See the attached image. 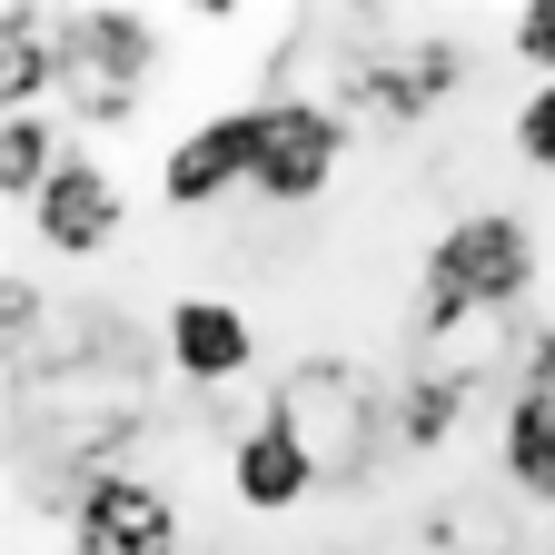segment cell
<instances>
[{
	"mask_svg": "<svg viewBox=\"0 0 555 555\" xmlns=\"http://www.w3.org/2000/svg\"><path fill=\"white\" fill-rule=\"evenodd\" d=\"M506 139H516V159H526V169H545V179H555V80H535V90L516 100Z\"/></svg>",
	"mask_w": 555,
	"mask_h": 555,
	"instance_id": "12",
	"label": "cell"
},
{
	"mask_svg": "<svg viewBox=\"0 0 555 555\" xmlns=\"http://www.w3.org/2000/svg\"><path fill=\"white\" fill-rule=\"evenodd\" d=\"M159 347H169V367L189 377V387H238L248 367H258V327H248V308H229V298H169V318H159Z\"/></svg>",
	"mask_w": 555,
	"mask_h": 555,
	"instance_id": "6",
	"label": "cell"
},
{
	"mask_svg": "<svg viewBox=\"0 0 555 555\" xmlns=\"http://www.w3.org/2000/svg\"><path fill=\"white\" fill-rule=\"evenodd\" d=\"M60 169H69V150H60L50 109H11V119H0V198H11V208H30Z\"/></svg>",
	"mask_w": 555,
	"mask_h": 555,
	"instance_id": "11",
	"label": "cell"
},
{
	"mask_svg": "<svg viewBox=\"0 0 555 555\" xmlns=\"http://www.w3.org/2000/svg\"><path fill=\"white\" fill-rule=\"evenodd\" d=\"M337 169H347V119H337L327 100H298V90L258 100V179H248V189H258L268 208L327 198Z\"/></svg>",
	"mask_w": 555,
	"mask_h": 555,
	"instance_id": "2",
	"label": "cell"
},
{
	"mask_svg": "<svg viewBox=\"0 0 555 555\" xmlns=\"http://www.w3.org/2000/svg\"><path fill=\"white\" fill-rule=\"evenodd\" d=\"M119 229H129V189L90 150H69V169L30 198V238L50 258H100V248H119Z\"/></svg>",
	"mask_w": 555,
	"mask_h": 555,
	"instance_id": "4",
	"label": "cell"
},
{
	"mask_svg": "<svg viewBox=\"0 0 555 555\" xmlns=\"http://www.w3.org/2000/svg\"><path fill=\"white\" fill-rule=\"evenodd\" d=\"M535 229L516 219V208H476V219H456L427 268H416V318L427 327H466V318H506L535 298Z\"/></svg>",
	"mask_w": 555,
	"mask_h": 555,
	"instance_id": "1",
	"label": "cell"
},
{
	"mask_svg": "<svg viewBox=\"0 0 555 555\" xmlns=\"http://www.w3.org/2000/svg\"><path fill=\"white\" fill-rule=\"evenodd\" d=\"M327 486V466L298 447V427H278V416H258V427H238L229 437V496L248 506V516H288V506H308Z\"/></svg>",
	"mask_w": 555,
	"mask_h": 555,
	"instance_id": "8",
	"label": "cell"
},
{
	"mask_svg": "<svg viewBox=\"0 0 555 555\" xmlns=\"http://www.w3.org/2000/svg\"><path fill=\"white\" fill-rule=\"evenodd\" d=\"M496 466L526 506H555V387H516L506 427H496Z\"/></svg>",
	"mask_w": 555,
	"mask_h": 555,
	"instance_id": "10",
	"label": "cell"
},
{
	"mask_svg": "<svg viewBox=\"0 0 555 555\" xmlns=\"http://www.w3.org/2000/svg\"><path fill=\"white\" fill-rule=\"evenodd\" d=\"M506 40H516V60L535 69V80H555V0H526V11L506 21Z\"/></svg>",
	"mask_w": 555,
	"mask_h": 555,
	"instance_id": "14",
	"label": "cell"
},
{
	"mask_svg": "<svg viewBox=\"0 0 555 555\" xmlns=\"http://www.w3.org/2000/svg\"><path fill=\"white\" fill-rule=\"evenodd\" d=\"M60 40H69V80L90 90V109L119 119V109L139 100V80H150V21H139V11H100V21L69 11Z\"/></svg>",
	"mask_w": 555,
	"mask_h": 555,
	"instance_id": "7",
	"label": "cell"
},
{
	"mask_svg": "<svg viewBox=\"0 0 555 555\" xmlns=\"http://www.w3.org/2000/svg\"><path fill=\"white\" fill-rule=\"evenodd\" d=\"M456 397H466V377H416V397H406V437L437 447V437L456 427Z\"/></svg>",
	"mask_w": 555,
	"mask_h": 555,
	"instance_id": "13",
	"label": "cell"
},
{
	"mask_svg": "<svg viewBox=\"0 0 555 555\" xmlns=\"http://www.w3.org/2000/svg\"><path fill=\"white\" fill-rule=\"evenodd\" d=\"M258 179V109H219V119H198L179 129V150L159 159V189L169 208H219Z\"/></svg>",
	"mask_w": 555,
	"mask_h": 555,
	"instance_id": "5",
	"label": "cell"
},
{
	"mask_svg": "<svg viewBox=\"0 0 555 555\" xmlns=\"http://www.w3.org/2000/svg\"><path fill=\"white\" fill-rule=\"evenodd\" d=\"M189 526L169 506V486L129 476V466H90L69 496V555H179Z\"/></svg>",
	"mask_w": 555,
	"mask_h": 555,
	"instance_id": "3",
	"label": "cell"
},
{
	"mask_svg": "<svg viewBox=\"0 0 555 555\" xmlns=\"http://www.w3.org/2000/svg\"><path fill=\"white\" fill-rule=\"evenodd\" d=\"M69 80V40H60V11H0V90H11V109H40L50 90Z\"/></svg>",
	"mask_w": 555,
	"mask_h": 555,
	"instance_id": "9",
	"label": "cell"
}]
</instances>
